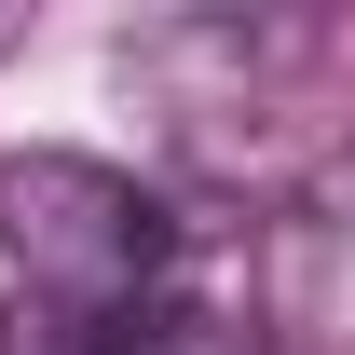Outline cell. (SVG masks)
<instances>
[{
	"instance_id": "obj_1",
	"label": "cell",
	"mask_w": 355,
	"mask_h": 355,
	"mask_svg": "<svg viewBox=\"0 0 355 355\" xmlns=\"http://www.w3.org/2000/svg\"><path fill=\"white\" fill-rule=\"evenodd\" d=\"M191 301V219L96 150L0 164V355H150Z\"/></svg>"
},
{
	"instance_id": "obj_2",
	"label": "cell",
	"mask_w": 355,
	"mask_h": 355,
	"mask_svg": "<svg viewBox=\"0 0 355 355\" xmlns=\"http://www.w3.org/2000/svg\"><path fill=\"white\" fill-rule=\"evenodd\" d=\"M260 328L287 355H355V137H328L260 232Z\"/></svg>"
}]
</instances>
